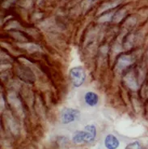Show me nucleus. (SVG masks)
<instances>
[{"instance_id": "1", "label": "nucleus", "mask_w": 148, "mask_h": 149, "mask_svg": "<svg viewBox=\"0 0 148 149\" xmlns=\"http://www.w3.org/2000/svg\"><path fill=\"white\" fill-rule=\"evenodd\" d=\"M96 136V128L94 125H87L83 130H77L73 134L72 140L74 143L79 144L83 143H91Z\"/></svg>"}, {"instance_id": "2", "label": "nucleus", "mask_w": 148, "mask_h": 149, "mask_svg": "<svg viewBox=\"0 0 148 149\" xmlns=\"http://www.w3.org/2000/svg\"><path fill=\"white\" fill-rule=\"evenodd\" d=\"M70 79L74 87H80L85 81V71L81 67H73L70 71Z\"/></svg>"}, {"instance_id": "3", "label": "nucleus", "mask_w": 148, "mask_h": 149, "mask_svg": "<svg viewBox=\"0 0 148 149\" xmlns=\"http://www.w3.org/2000/svg\"><path fill=\"white\" fill-rule=\"evenodd\" d=\"M80 112L74 108H64L60 113V119L63 124H70L79 119Z\"/></svg>"}, {"instance_id": "4", "label": "nucleus", "mask_w": 148, "mask_h": 149, "mask_svg": "<svg viewBox=\"0 0 148 149\" xmlns=\"http://www.w3.org/2000/svg\"><path fill=\"white\" fill-rule=\"evenodd\" d=\"M133 58L130 55H122L117 60V70L119 71H123L125 68L129 67L130 64L133 63Z\"/></svg>"}, {"instance_id": "5", "label": "nucleus", "mask_w": 148, "mask_h": 149, "mask_svg": "<svg viewBox=\"0 0 148 149\" xmlns=\"http://www.w3.org/2000/svg\"><path fill=\"white\" fill-rule=\"evenodd\" d=\"M120 145V142L113 134H108L104 139V146L107 149H117Z\"/></svg>"}, {"instance_id": "6", "label": "nucleus", "mask_w": 148, "mask_h": 149, "mask_svg": "<svg viewBox=\"0 0 148 149\" xmlns=\"http://www.w3.org/2000/svg\"><path fill=\"white\" fill-rule=\"evenodd\" d=\"M84 101L89 106L93 107L98 104L99 97L96 93H93V92H88V93H86L85 96H84Z\"/></svg>"}, {"instance_id": "7", "label": "nucleus", "mask_w": 148, "mask_h": 149, "mask_svg": "<svg viewBox=\"0 0 148 149\" xmlns=\"http://www.w3.org/2000/svg\"><path fill=\"white\" fill-rule=\"evenodd\" d=\"M122 0H117V1H114L113 3H107L103 4L100 8L99 9V12H102V11H106V10H108L110 8H115L116 6H117L120 3H121Z\"/></svg>"}, {"instance_id": "8", "label": "nucleus", "mask_w": 148, "mask_h": 149, "mask_svg": "<svg viewBox=\"0 0 148 149\" xmlns=\"http://www.w3.org/2000/svg\"><path fill=\"white\" fill-rule=\"evenodd\" d=\"M126 84L129 86L130 88H134V89H135V88H137L138 84L137 82L135 81L134 77L132 76V74H129L127 76H126Z\"/></svg>"}, {"instance_id": "9", "label": "nucleus", "mask_w": 148, "mask_h": 149, "mask_svg": "<svg viewBox=\"0 0 148 149\" xmlns=\"http://www.w3.org/2000/svg\"><path fill=\"white\" fill-rule=\"evenodd\" d=\"M125 149H142V146L138 141L130 143L128 145L126 146Z\"/></svg>"}, {"instance_id": "10", "label": "nucleus", "mask_w": 148, "mask_h": 149, "mask_svg": "<svg viewBox=\"0 0 148 149\" xmlns=\"http://www.w3.org/2000/svg\"><path fill=\"white\" fill-rule=\"evenodd\" d=\"M124 14H125V11L124 10H122V11H117L116 14H115L114 17H113V21L114 22H119L122 18H123V16H124Z\"/></svg>"}, {"instance_id": "11", "label": "nucleus", "mask_w": 148, "mask_h": 149, "mask_svg": "<svg viewBox=\"0 0 148 149\" xmlns=\"http://www.w3.org/2000/svg\"><path fill=\"white\" fill-rule=\"evenodd\" d=\"M111 15H113V14H107L106 15H104V16H102V17H100L99 19V21L100 22H105V21H108V20H110L112 18Z\"/></svg>"}, {"instance_id": "12", "label": "nucleus", "mask_w": 148, "mask_h": 149, "mask_svg": "<svg viewBox=\"0 0 148 149\" xmlns=\"http://www.w3.org/2000/svg\"><path fill=\"white\" fill-rule=\"evenodd\" d=\"M15 0H8L5 3H4L3 7L4 8H8V7H9V6H11V4L13 3L14 2H15Z\"/></svg>"}, {"instance_id": "13", "label": "nucleus", "mask_w": 148, "mask_h": 149, "mask_svg": "<svg viewBox=\"0 0 148 149\" xmlns=\"http://www.w3.org/2000/svg\"><path fill=\"white\" fill-rule=\"evenodd\" d=\"M87 1H88V3H92V2H94L95 0H87Z\"/></svg>"}]
</instances>
